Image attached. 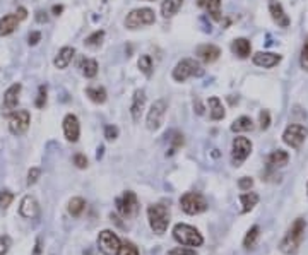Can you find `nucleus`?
I'll use <instances>...</instances> for the list:
<instances>
[{
  "label": "nucleus",
  "mask_w": 308,
  "mask_h": 255,
  "mask_svg": "<svg viewBox=\"0 0 308 255\" xmlns=\"http://www.w3.org/2000/svg\"><path fill=\"white\" fill-rule=\"evenodd\" d=\"M305 228L307 223L303 218L295 219V223L290 226V230L286 231V235L283 237V240L279 243V250L284 255H296L300 252L303 237H305Z\"/></svg>",
  "instance_id": "f257e3e1"
},
{
  "label": "nucleus",
  "mask_w": 308,
  "mask_h": 255,
  "mask_svg": "<svg viewBox=\"0 0 308 255\" xmlns=\"http://www.w3.org/2000/svg\"><path fill=\"white\" fill-rule=\"evenodd\" d=\"M149 226L156 235H163L169 225V209L164 204H153L148 207Z\"/></svg>",
  "instance_id": "f03ea898"
},
{
  "label": "nucleus",
  "mask_w": 308,
  "mask_h": 255,
  "mask_svg": "<svg viewBox=\"0 0 308 255\" xmlns=\"http://www.w3.org/2000/svg\"><path fill=\"white\" fill-rule=\"evenodd\" d=\"M173 238L183 247H200L204 243L202 235L199 233L197 228L190 226V225H176L173 228Z\"/></svg>",
  "instance_id": "7ed1b4c3"
},
{
  "label": "nucleus",
  "mask_w": 308,
  "mask_h": 255,
  "mask_svg": "<svg viewBox=\"0 0 308 255\" xmlns=\"http://www.w3.org/2000/svg\"><path fill=\"white\" fill-rule=\"evenodd\" d=\"M204 76V69L197 60L194 59H183L182 62L175 65L173 69V79L176 83H185L190 77H202Z\"/></svg>",
  "instance_id": "20e7f679"
},
{
  "label": "nucleus",
  "mask_w": 308,
  "mask_h": 255,
  "mask_svg": "<svg viewBox=\"0 0 308 255\" xmlns=\"http://www.w3.org/2000/svg\"><path fill=\"white\" fill-rule=\"evenodd\" d=\"M180 206H182V211L187 212L190 216L200 214V212L207 211V200L206 197L199 192H187V194L182 195L180 199Z\"/></svg>",
  "instance_id": "39448f33"
},
{
  "label": "nucleus",
  "mask_w": 308,
  "mask_h": 255,
  "mask_svg": "<svg viewBox=\"0 0 308 255\" xmlns=\"http://www.w3.org/2000/svg\"><path fill=\"white\" fill-rule=\"evenodd\" d=\"M252 153V142L246 137H234L231 144V163L234 166H241L246 161V158Z\"/></svg>",
  "instance_id": "423d86ee"
},
{
  "label": "nucleus",
  "mask_w": 308,
  "mask_h": 255,
  "mask_svg": "<svg viewBox=\"0 0 308 255\" xmlns=\"http://www.w3.org/2000/svg\"><path fill=\"white\" fill-rule=\"evenodd\" d=\"M156 21V15H154V10L149 9V7H142V9H136L132 10L125 19V26L129 29H137L141 26H149Z\"/></svg>",
  "instance_id": "0eeeda50"
},
{
  "label": "nucleus",
  "mask_w": 308,
  "mask_h": 255,
  "mask_svg": "<svg viewBox=\"0 0 308 255\" xmlns=\"http://www.w3.org/2000/svg\"><path fill=\"white\" fill-rule=\"evenodd\" d=\"M98 247L105 255H120L122 240L111 230H103L98 235Z\"/></svg>",
  "instance_id": "6e6552de"
},
{
  "label": "nucleus",
  "mask_w": 308,
  "mask_h": 255,
  "mask_svg": "<svg viewBox=\"0 0 308 255\" xmlns=\"http://www.w3.org/2000/svg\"><path fill=\"white\" fill-rule=\"evenodd\" d=\"M307 135H308V130L305 127L300 125V123H291V125H288L286 129H284L283 141H284V144H288L290 148L300 149L303 142H305Z\"/></svg>",
  "instance_id": "1a4fd4ad"
},
{
  "label": "nucleus",
  "mask_w": 308,
  "mask_h": 255,
  "mask_svg": "<svg viewBox=\"0 0 308 255\" xmlns=\"http://www.w3.org/2000/svg\"><path fill=\"white\" fill-rule=\"evenodd\" d=\"M117 207H118V212H120L125 219H134L139 212L137 195L134 194L132 190L123 192V195L117 200Z\"/></svg>",
  "instance_id": "9d476101"
},
{
  "label": "nucleus",
  "mask_w": 308,
  "mask_h": 255,
  "mask_svg": "<svg viewBox=\"0 0 308 255\" xmlns=\"http://www.w3.org/2000/svg\"><path fill=\"white\" fill-rule=\"evenodd\" d=\"M168 110V103L164 99H156L153 103L151 108H149V113H148V120H146V125H148L149 130H157L163 123L164 113Z\"/></svg>",
  "instance_id": "9b49d317"
},
{
  "label": "nucleus",
  "mask_w": 308,
  "mask_h": 255,
  "mask_svg": "<svg viewBox=\"0 0 308 255\" xmlns=\"http://www.w3.org/2000/svg\"><path fill=\"white\" fill-rule=\"evenodd\" d=\"M31 115L28 110H17L9 118V130L14 135H22L29 129Z\"/></svg>",
  "instance_id": "f8f14e48"
},
{
  "label": "nucleus",
  "mask_w": 308,
  "mask_h": 255,
  "mask_svg": "<svg viewBox=\"0 0 308 255\" xmlns=\"http://www.w3.org/2000/svg\"><path fill=\"white\" fill-rule=\"evenodd\" d=\"M62 127H64V135H65V139H67L69 142H77V141H79L80 125H79V120H77L76 115H72V113L65 115Z\"/></svg>",
  "instance_id": "ddd939ff"
},
{
  "label": "nucleus",
  "mask_w": 308,
  "mask_h": 255,
  "mask_svg": "<svg viewBox=\"0 0 308 255\" xmlns=\"http://www.w3.org/2000/svg\"><path fill=\"white\" fill-rule=\"evenodd\" d=\"M269 12H271L272 21H274L277 26H281V28H288V26H290L291 21H290V17H288V14L284 12L281 2H277V0H269Z\"/></svg>",
  "instance_id": "4468645a"
},
{
  "label": "nucleus",
  "mask_w": 308,
  "mask_h": 255,
  "mask_svg": "<svg viewBox=\"0 0 308 255\" xmlns=\"http://www.w3.org/2000/svg\"><path fill=\"white\" fill-rule=\"evenodd\" d=\"M19 214L26 219H33L40 214V206H38V200L33 195H26L22 197L21 206H19Z\"/></svg>",
  "instance_id": "2eb2a0df"
},
{
  "label": "nucleus",
  "mask_w": 308,
  "mask_h": 255,
  "mask_svg": "<svg viewBox=\"0 0 308 255\" xmlns=\"http://www.w3.org/2000/svg\"><path fill=\"white\" fill-rule=\"evenodd\" d=\"M252 62L257 65V67H264V69H272L276 67L281 62V55L272 52H259L252 57Z\"/></svg>",
  "instance_id": "dca6fc26"
},
{
  "label": "nucleus",
  "mask_w": 308,
  "mask_h": 255,
  "mask_svg": "<svg viewBox=\"0 0 308 255\" xmlns=\"http://www.w3.org/2000/svg\"><path fill=\"white\" fill-rule=\"evenodd\" d=\"M146 106V91L144 89H137L132 96V105H130V115H132V120L139 122L142 117V111Z\"/></svg>",
  "instance_id": "f3484780"
},
{
  "label": "nucleus",
  "mask_w": 308,
  "mask_h": 255,
  "mask_svg": "<svg viewBox=\"0 0 308 255\" xmlns=\"http://www.w3.org/2000/svg\"><path fill=\"white\" fill-rule=\"evenodd\" d=\"M197 57L200 60L204 62V64H213L219 59V55H221V50L218 48L216 45H200L197 48Z\"/></svg>",
  "instance_id": "a211bd4d"
},
{
  "label": "nucleus",
  "mask_w": 308,
  "mask_h": 255,
  "mask_svg": "<svg viewBox=\"0 0 308 255\" xmlns=\"http://www.w3.org/2000/svg\"><path fill=\"white\" fill-rule=\"evenodd\" d=\"M21 89H22L21 84L15 83V84H12V86L7 87V91L3 92V106H5L7 110H14V108L17 106Z\"/></svg>",
  "instance_id": "6ab92c4d"
},
{
  "label": "nucleus",
  "mask_w": 308,
  "mask_h": 255,
  "mask_svg": "<svg viewBox=\"0 0 308 255\" xmlns=\"http://www.w3.org/2000/svg\"><path fill=\"white\" fill-rule=\"evenodd\" d=\"M231 52L238 57V59H248L252 53V43L246 38H236L231 43Z\"/></svg>",
  "instance_id": "aec40b11"
},
{
  "label": "nucleus",
  "mask_w": 308,
  "mask_h": 255,
  "mask_svg": "<svg viewBox=\"0 0 308 255\" xmlns=\"http://www.w3.org/2000/svg\"><path fill=\"white\" fill-rule=\"evenodd\" d=\"M76 55V50L72 48V46H64V48H60L59 55L55 57V60H53V64H55L57 69H60V71H64V69L69 67V64L72 62Z\"/></svg>",
  "instance_id": "412c9836"
},
{
  "label": "nucleus",
  "mask_w": 308,
  "mask_h": 255,
  "mask_svg": "<svg viewBox=\"0 0 308 255\" xmlns=\"http://www.w3.org/2000/svg\"><path fill=\"white\" fill-rule=\"evenodd\" d=\"M207 105H209V115L213 120H223L226 115L225 111V106H223L221 99L218 98V96H211L209 99H207Z\"/></svg>",
  "instance_id": "4be33fe9"
},
{
  "label": "nucleus",
  "mask_w": 308,
  "mask_h": 255,
  "mask_svg": "<svg viewBox=\"0 0 308 255\" xmlns=\"http://www.w3.org/2000/svg\"><path fill=\"white\" fill-rule=\"evenodd\" d=\"M19 22H21V21H19L15 14L3 15V17L0 19V36H7V34L14 33Z\"/></svg>",
  "instance_id": "5701e85b"
},
{
  "label": "nucleus",
  "mask_w": 308,
  "mask_h": 255,
  "mask_svg": "<svg viewBox=\"0 0 308 255\" xmlns=\"http://www.w3.org/2000/svg\"><path fill=\"white\" fill-rule=\"evenodd\" d=\"M288 161H290V154L283 149H277L274 153L269 154L267 163L271 168H284V166L288 165Z\"/></svg>",
  "instance_id": "b1692460"
},
{
  "label": "nucleus",
  "mask_w": 308,
  "mask_h": 255,
  "mask_svg": "<svg viewBox=\"0 0 308 255\" xmlns=\"http://www.w3.org/2000/svg\"><path fill=\"white\" fill-rule=\"evenodd\" d=\"M182 5L183 0H164L161 3V14H163V17H173L175 14H178Z\"/></svg>",
  "instance_id": "393cba45"
},
{
  "label": "nucleus",
  "mask_w": 308,
  "mask_h": 255,
  "mask_svg": "<svg viewBox=\"0 0 308 255\" xmlns=\"http://www.w3.org/2000/svg\"><path fill=\"white\" fill-rule=\"evenodd\" d=\"M79 69L82 72V76L87 77V79H92V77L98 76V62L92 59H82L79 64Z\"/></svg>",
  "instance_id": "a878e982"
},
{
  "label": "nucleus",
  "mask_w": 308,
  "mask_h": 255,
  "mask_svg": "<svg viewBox=\"0 0 308 255\" xmlns=\"http://www.w3.org/2000/svg\"><path fill=\"white\" fill-rule=\"evenodd\" d=\"M240 202H241V212H250L259 204V194H255V192H245V194L240 195Z\"/></svg>",
  "instance_id": "bb28decb"
},
{
  "label": "nucleus",
  "mask_w": 308,
  "mask_h": 255,
  "mask_svg": "<svg viewBox=\"0 0 308 255\" xmlns=\"http://www.w3.org/2000/svg\"><path fill=\"white\" fill-rule=\"evenodd\" d=\"M86 96L91 99L92 103L101 105V103L106 101V89L103 86H89L86 89Z\"/></svg>",
  "instance_id": "cd10ccee"
},
{
  "label": "nucleus",
  "mask_w": 308,
  "mask_h": 255,
  "mask_svg": "<svg viewBox=\"0 0 308 255\" xmlns=\"http://www.w3.org/2000/svg\"><path fill=\"white\" fill-rule=\"evenodd\" d=\"M253 129V122L250 117H240L231 123V132H248Z\"/></svg>",
  "instance_id": "c85d7f7f"
},
{
  "label": "nucleus",
  "mask_w": 308,
  "mask_h": 255,
  "mask_svg": "<svg viewBox=\"0 0 308 255\" xmlns=\"http://www.w3.org/2000/svg\"><path fill=\"white\" fill-rule=\"evenodd\" d=\"M84 209H86V200L82 197H74V199L69 200V214L71 216L79 218Z\"/></svg>",
  "instance_id": "c756f323"
},
{
  "label": "nucleus",
  "mask_w": 308,
  "mask_h": 255,
  "mask_svg": "<svg viewBox=\"0 0 308 255\" xmlns=\"http://www.w3.org/2000/svg\"><path fill=\"white\" fill-rule=\"evenodd\" d=\"M259 237H260V228L259 226H252L248 231H246V235L243 238V247L245 249H253L257 240H259Z\"/></svg>",
  "instance_id": "7c9ffc66"
},
{
  "label": "nucleus",
  "mask_w": 308,
  "mask_h": 255,
  "mask_svg": "<svg viewBox=\"0 0 308 255\" xmlns=\"http://www.w3.org/2000/svg\"><path fill=\"white\" fill-rule=\"evenodd\" d=\"M206 7L214 21H221V0H206Z\"/></svg>",
  "instance_id": "2f4dec72"
},
{
  "label": "nucleus",
  "mask_w": 308,
  "mask_h": 255,
  "mask_svg": "<svg viewBox=\"0 0 308 255\" xmlns=\"http://www.w3.org/2000/svg\"><path fill=\"white\" fill-rule=\"evenodd\" d=\"M137 65H139V71H141L146 77L153 76V60L149 55H142L141 59H139Z\"/></svg>",
  "instance_id": "473e14b6"
},
{
  "label": "nucleus",
  "mask_w": 308,
  "mask_h": 255,
  "mask_svg": "<svg viewBox=\"0 0 308 255\" xmlns=\"http://www.w3.org/2000/svg\"><path fill=\"white\" fill-rule=\"evenodd\" d=\"M103 38H105V31H94V33L91 34V36L86 38V46H91V48H96V46H99L103 43Z\"/></svg>",
  "instance_id": "72a5a7b5"
},
{
  "label": "nucleus",
  "mask_w": 308,
  "mask_h": 255,
  "mask_svg": "<svg viewBox=\"0 0 308 255\" xmlns=\"http://www.w3.org/2000/svg\"><path fill=\"white\" fill-rule=\"evenodd\" d=\"M12 200H14V194L10 190L0 192V207H2V209H7V207L12 204Z\"/></svg>",
  "instance_id": "f704fd0d"
},
{
  "label": "nucleus",
  "mask_w": 308,
  "mask_h": 255,
  "mask_svg": "<svg viewBox=\"0 0 308 255\" xmlns=\"http://www.w3.org/2000/svg\"><path fill=\"white\" fill-rule=\"evenodd\" d=\"M120 255H139V249L132 242H122Z\"/></svg>",
  "instance_id": "c9c22d12"
},
{
  "label": "nucleus",
  "mask_w": 308,
  "mask_h": 255,
  "mask_svg": "<svg viewBox=\"0 0 308 255\" xmlns=\"http://www.w3.org/2000/svg\"><path fill=\"white\" fill-rule=\"evenodd\" d=\"M183 146V135L182 134H178V132H175L173 134V137H171V148H169V156H171L173 153H175L176 149L178 148H182Z\"/></svg>",
  "instance_id": "e433bc0d"
},
{
  "label": "nucleus",
  "mask_w": 308,
  "mask_h": 255,
  "mask_svg": "<svg viewBox=\"0 0 308 255\" xmlns=\"http://www.w3.org/2000/svg\"><path fill=\"white\" fill-rule=\"evenodd\" d=\"M259 125L262 130H267L271 127V113L267 110H262L259 115Z\"/></svg>",
  "instance_id": "4c0bfd02"
},
{
  "label": "nucleus",
  "mask_w": 308,
  "mask_h": 255,
  "mask_svg": "<svg viewBox=\"0 0 308 255\" xmlns=\"http://www.w3.org/2000/svg\"><path fill=\"white\" fill-rule=\"evenodd\" d=\"M300 65H302L303 71L308 72V40L305 41V45H303V48H302V55H300Z\"/></svg>",
  "instance_id": "58836bf2"
},
{
  "label": "nucleus",
  "mask_w": 308,
  "mask_h": 255,
  "mask_svg": "<svg viewBox=\"0 0 308 255\" xmlns=\"http://www.w3.org/2000/svg\"><path fill=\"white\" fill-rule=\"evenodd\" d=\"M34 105L38 108H45L46 105V86H40V89H38V98L36 101H34Z\"/></svg>",
  "instance_id": "ea45409f"
},
{
  "label": "nucleus",
  "mask_w": 308,
  "mask_h": 255,
  "mask_svg": "<svg viewBox=\"0 0 308 255\" xmlns=\"http://www.w3.org/2000/svg\"><path fill=\"white\" fill-rule=\"evenodd\" d=\"M40 175H41V170L40 168H31L29 170V173H28V180H26V183L29 185H34L38 181V178H40Z\"/></svg>",
  "instance_id": "a19ab883"
},
{
  "label": "nucleus",
  "mask_w": 308,
  "mask_h": 255,
  "mask_svg": "<svg viewBox=\"0 0 308 255\" xmlns=\"http://www.w3.org/2000/svg\"><path fill=\"white\" fill-rule=\"evenodd\" d=\"M168 255H195V250L188 249V247H176V249L169 250Z\"/></svg>",
  "instance_id": "79ce46f5"
},
{
  "label": "nucleus",
  "mask_w": 308,
  "mask_h": 255,
  "mask_svg": "<svg viewBox=\"0 0 308 255\" xmlns=\"http://www.w3.org/2000/svg\"><path fill=\"white\" fill-rule=\"evenodd\" d=\"M105 137L108 141H115L118 137V127L115 125H106L105 127Z\"/></svg>",
  "instance_id": "37998d69"
},
{
  "label": "nucleus",
  "mask_w": 308,
  "mask_h": 255,
  "mask_svg": "<svg viewBox=\"0 0 308 255\" xmlns=\"http://www.w3.org/2000/svg\"><path fill=\"white\" fill-rule=\"evenodd\" d=\"M238 187H240L241 190H250V188L253 187V180L248 178V176H241V178L238 180Z\"/></svg>",
  "instance_id": "c03bdc74"
},
{
  "label": "nucleus",
  "mask_w": 308,
  "mask_h": 255,
  "mask_svg": "<svg viewBox=\"0 0 308 255\" xmlns=\"http://www.w3.org/2000/svg\"><path fill=\"white\" fill-rule=\"evenodd\" d=\"M10 247V238L9 237H0V255H7Z\"/></svg>",
  "instance_id": "a18cd8bd"
},
{
  "label": "nucleus",
  "mask_w": 308,
  "mask_h": 255,
  "mask_svg": "<svg viewBox=\"0 0 308 255\" xmlns=\"http://www.w3.org/2000/svg\"><path fill=\"white\" fill-rule=\"evenodd\" d=\"M74 165L77 166V168H80V170H82V168H86V166H87V158L86 156H84V154H76V156H74Z\"/></svg>",
  "instance_id": "49530a36"
},
{
  "label": "nucleus",
  "mask_w": 308,
  "mask_h": 255,
  "mask_svg": "<svg viewBox=\"0 0 308 255\" xmlns=\"http://www.w3.org/2000/svg\"><path fill=\"white\" fill-rule=\"evenodd\" d=\"M41 41V33L40 31H33V33H29V36H28V43L31 46H34V45H38Z\"/></svg>",
  "instance_id": "de8ad7c7"
},
{
  "label": "nucleus",
  "mask_w": 308,
  "mask_h": 255,
  "mask_svg": "<svg viewBox=\"0 0 308 255\" xmlns=\"http://www.w3.org/2000/svg\"><path fill=\"white\" fill-rule=\"evenodd\" d=\"M15 15H17L19 21H24V19L28 17V10H26L24 7H19V9L15 10Z\"/></svg>",
  "instance_id": "09e8293b"
},
{
  "label": "nucleus",
  "mask_w": 308,
  "mask_h": 255,
  "mask_svg": "<svg viewBox=\"0 0 308 255\" xmlns=\"http://www.w3.org/2000/svg\"><path fill=\"white\" fill-rule=\"evenodd\" d=\"M36 21L38 22H48V15H46V12H43V10H38V12H36Z\"/></svg>",
  "instance_id": "8fccbe9b"
},
{
  "label": "nucleus",
  "mask_w": 308,
  "mask_h": 255,
  "mask_svg": "<svg viewBox=\"0 0 308 255\" xmlns=\"http://www.w3.org/2000/svg\"><path fill=\"white\" fill-rule=\"evenodd\" d=\"M40 254H41V240L38 238L36 243H34V252H33V255H40Z\"/></svg>",
  "instance_id": "3c124183"
},
{
  "label": "nucleus",
  "mask_w": 308,
  "mask_h": 255,
  "mask_svg": "<svg viewBox=\"0 0 308 255\" xmlns=\"http://www.w3.org/2000/svg\"><path fill=\"white\" fill-rule=\"evenodd\" d=\"M52 12L55 15H60L62 12H64V5H53L52 7Z\"/></svg>",
  "instance_id": "603ef678"
},
{
  "label": "nucleus",
  "mask_w": 308,
  "mask_h": 255,
  "mask_svg": "<svg viewBox=\"0 0 308 255\" xmlns=\"http://www.w3.org/2000/svg\"><path fill=\"white\" fill-rule=\"evenodd\" d=\"M194 108H197V113H199V115L204 113V108H202V105H200L199 99H195V101H194Z\"/></svg>",
  "instance_id": "864d4df0"
},
{
  "label": "nucleus",
  "mask_w": 308,
  "mask_h": 255,
  "mask_svg": "<svg viewBox=\"0 0 308 255\" xmlns=\"http://www.w3.org/2000/svg\"><path fill=\"white\" fill-rule=\"evenodd\" d=\"M307 190H308V188H307Z\"/></svg>",
  "instance_id": "5fc2aeb1"
}]
</instances>
